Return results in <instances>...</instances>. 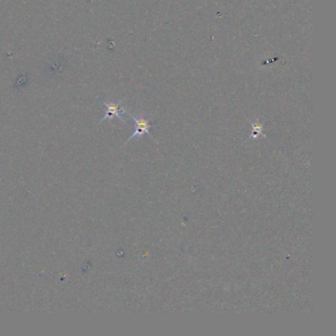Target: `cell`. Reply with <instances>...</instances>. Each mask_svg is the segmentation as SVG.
Returning a JSON list of instances; mask_svg holds the SVG:
<instances>
[{
  "instance_id": "6da1fadb",
  "label": "cell",
  "mask_w": 336,
  "mask_h": 336,
  "mask_svg": "<svg viewBox=\"0 0 336 336\" xmlns=\"http://www.w3.org/2000/svg\"><path fill=\"white\" fill-rule=\"evenodd\" d=\"M130 115H131V117L134 120V122H135V131H134V132L131 134V136L127 140V141H125L124 142V144H127L128 142H130L131 139H133V138H135V137H142L143 135H148V136H150L152 139H154L155 140V138L153 137V135L151 134V132H150V130L152 129V128H154V125H152V124H150V119H147V118H145L142 114H139V115H134V114H131V113H130V112H128ZM156 141V140H155ZM157 142V141H156Z\"/></svg>"
},
{
  "instance_id": "7a4b0ae2",
  "label": "cell",
  "mask_w": 336,
  "mask_h": 336,
  "mask_svg": "<svg viewBox=\"0 0 336 336\" xmlns=\"http://www.w3.org/2000/svg\"><path fill=\"white\" fill-rule=\"evenodd\" d=\"M104 106L107 108V112L106 114L104 115V117L101 119L100 123H102L104 120L108 119V118H113V117H117L120 121L125 122L124 118H123V114L128 113L127 110L122 106V101H118L117 103L114 102H104Z\"/></svg>"
},
{
  "instance_id": "3957f363",
  "label": "cell",
  "mask_w": 336,
  "mask_h": 336,
  "mask_svg": "<svg viewBox=\"0 0 336 336\" xmlns=\"http://www.w3.org/2000/svg\"><path fill=\"white\" fill-rule=\"evenodd\" d=\"M249 125L251 128V132L248 134L246 141H248L249 139L257 140L260 137H263V138L267 137L266 134L263 132L264 124L262 122H261V120L259 118L256 120H249Z\"/></svg>"
}]
</instances>
